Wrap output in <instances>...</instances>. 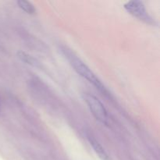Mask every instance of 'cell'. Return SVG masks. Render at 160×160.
<instances>
[{
	"mask_svg": "<svg viewBox=\"0 0 160 160\" xmlns=\"http://www.w3.org/2000/svg\"><path fill=\"white\" fill-rule=\"evenodd\" d=\"M63 53L66 58L70 62V65L72 66V67L74 69V70L78 74L81 75L82 78L87 80L88 82L93 84L101 92L104 94L107 93V90H106V87L103 85L102 83L101 82V81L95 76V74L92 71V70L79 57H78L74 53L72 52L67 48H65L63 50Z\"/></svg>",
	"mask_w": 160,
	"mask_h": 160,
	"instance_id": "1",
	"label": "cell"
},
{
	"mask_svg": "<svg viewBox=\"0 0 160 160\" xmlns=\"http://www.w3.org/2000/svg\"><path fill=\"white\" fill-rule=\"evenodd\" d=\"M84 100L95 118L98 120L100 123L107 126L109 124V117H108L107 111H106L104 105L100 102V100L91 94H85Z\"/></svg>",
	"mask_w": 160,
	"mask_h": 160,
	"instance_id": "2",
	"label": "cell"
},
{
	"mask_svg": "<svg viewBox=\"0 0 160 160\" xmlns=\"http://www.w3.org/2000/svg\"><path fill=\"white\" fill-rule=\"evenodd\" d=\"M124 8L129 13L140 20L149 21V17L147 14L146 9L143 3L140 1H131L124 5Z\"/></svg>",
	"mask_w": 160,
	"mask_h": 160,
	"instance_id": "3",
	"label": "cell"
},
{
	"mask_svg": "<svg viewBox=\"0 0 160 160\" xmlns=\"http://www.w3.org/2000/svg\"><path fill=\"white\" fill-rule=\"evenodd\" d=\"M88 142L89 143H90L91 146L93 148L94 151L95 152L97 156H98L100 159L102 160H109V156H108L107 152H106V150L104 149V148H103L97 141L92 138H89Z\"/></svg>",
	"mask_w": 160,
	"mask_h": 160,
	"instance_id": "4",
	"label": "cell"
},
{
	"mask_svg": "<svg viewBox=\"0 0 160 160\" xmlns=\"http://www.w3.org/2000/svg\"><path fill=\"white\" fill-rule=\"evenodd\" d=\"M17 5L19 7L24 11L25 12L28 14H34L35 12V8H34V5L28 1H23V0H20V1L17 2Z\"/></svg>",
	"mask_w": 160,
	"mask_h": 160,
	"instance_id": "5",
	"label": "cell"
},
{
	"mask_svg": "<svg viewBox=\"0 0 160 160\" xmlns=\"http://www.w3.org/2000/svg\"><path fill=\"white\" fill-rule=\"evenodd\" d=\"M18 56L22 61H23V62H27V63L28 64H31V65L36 66L35 59H33L32 56H28V54H26V53L24 52H20L18 53Z\"/></svg>",
	"mask_w": 160,
	"mask_h": 160,
	"instance_id": "6",
	"label": "cell"
}]
</instances>
